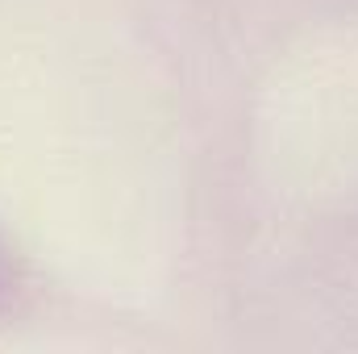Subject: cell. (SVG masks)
<instances>
[{"label": "cell", "instance_id": "obj_1", "mask_svg": "<svg viewBox=\"0 0 358 354\" xmlns=\"http://www.w3.org/2000/svg\"><path fill=\"white\" fill-rule=\"evenodd\" d=\"M0 296H4V263H0Z\"/></svg>", "mask_w": 358, "mask_h": 354}]
</instances>
